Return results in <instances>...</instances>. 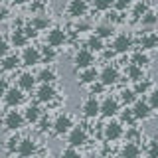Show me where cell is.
<instances>
[{
    "label": "cell",
    "mask_w": 158,
    "mask_h": 158,
    "mask_svg": "<svg viewBox=\"0 0 158 158\" xmlns=\"http://www.w3.org/2000/svg\"><path fill=\"white\" fill-rule=\"evenodd\" d=\"M125 75L131 79L132 83L138 81V79H142L144 77V67H140V65H136V63H128L127 69H125Z\"/></svg>",
    "instance_id": "cell-24"
},
{
    "label": "cell",
    "mask_w": 158,
    "mask_h": 158,
    "mask_svg": "<svg viewBox=\"0 0 158 158\" xmlns=\"http://www.w3.org/2000/svg\"><path fill=\"white\" fill-rule=\"evenodd\" d=\"M93 8L99 12H109L113 8V0H93Z\"/></svg>",
    "instance_id": "cell-38"
},
{
    "label": "cell",
    "mask_w": 158,
    "mask_h": 158,
    "mask_svg": "<svg viewBox=\"0 0 158 158\" xmlns=\"http://www.w3.org/2000/svg\"><path fill=\"white\" fill-rule=\"evenodd\" d=\"M73 63H75L77 69H85V67H91L95 63V52H91L87 46L77 49L75 56H73Z\"/></svg>",
    "instance_id": "cell-5"
},
{
    "label": "cell",
    "mask_w": 158,
    "mask_h": 158,
    "mask_svg": "<svg viewBox=\"0 0 158 158\" xmlns=\"http://www.w3.org/2000/svg\"><path fill=\"white\" fill-rule=\"evenodd\" d=\"M2 125H4V128H6V131L18 132L20 128H24V125H26L24 113L16 111V107H10V111H6V115L2 117Z\"/></svg>",
    "instance_id": "cell-1"
},
{
    "label": "cell",
    "mask_w": 158,
    "mask_h": 158,
    "mask_svg": "<svg viewBox=\"0 0 158 158\" xmlns=\"http://www.w3.org/2000/svg\"><path fill=\"white\" fill-rule=\"evenodd\" d=\"M113 52L115 53H127L128 49L132 48V38L128 34H118V36L113 38Z\"/></svg>",
    "instance_id": "cell-15"
},
{
    "label": "cell",
    "mask_w": 158,
    "mask_h": 158,
    "mask_svg": "<svg viewBox=\"0 0 158 158\" xmlns=\"http://www.w3.org/2000/svg\"><path fill=\"white\" fill-rule=\"evenodd\" d=\"M131 6H132V0H113V8L118 10V12H127Z\"/></svg>",
    "instance_id": "cell-39"
},
{
    "label": "cell",
    "mask_w": 158,
    "mask_h": 158,
    "mask_svg": "<svg viewBox=\"0 0 158 158\" xmlns=\"http://www.w3.org/2000/svg\"><path fill=\"white\" fill-rule=\"evenodd\" d=\"M138 22H140L144 28H152L154 24H158V14H156V12H152V10L148 8V12H146L140 20H138Z\"/></svg>",
    "instance_id": "cell-32"
},
{
    "label": "cell",
    "mask_w": 158,
    "mask_h": 158,
    "mask_svg": "<svg viewBox=\"0 0 158 158\" xmlns=\"http://www.w3.org/2000/svg\"><path fill=\"white\" fill-rule=\"evenodd\" d=\"M144 152L148 156H158V140H150L144 148Z\"/></svg>",
    "instance_id": "cell-41"
},
{
    "label": "cell",
    "mask_w": 158,
    "mask_h": 158,
    "mask_svg": "<svg viewBox=\"0 0 158 158\" xmlns=\"http://www.w3.org/2000/svg\"><path fill=\"white\" fill-rule=\"evenodd\" d=\"M132 20H140L142 16H144V14L148 12V4L144 2V0H138V2H132Z\"/></svg>",
    "instance_id": "cell-27"
},
{
    "label": "cell",
    "mask_w": 158,
    "mask_h": 158,
    "mask_svg": "<svg viewBox=\"0 0 158 158\" xmlns=\"http://www.w3.org/2000/svg\"><path fill=\"white\" fill-rule=\"evenodd\" d=\"M81 111L87 118H97L101 115V101L97 97H87L81 105Z\"/></svg>",
    "instance_id": "cell-10"
},
{
    "label": "cell",
    "mask_w": 158,
    "mask_h": 158,
    "mask_svg": "<svg viewBox=\"0 0 158 158\" xmlns=\"http://www.w3.org/2000/svg\"><path fill=\"white\" fill-rule=\"evenodd\" d=\"M24 93L20 87H8V91L4 93V103H6V107H18L24 103Z\"/></svg>",
    "instance_id": "cell-13"
},
{
    "label": "cell",
    "mask_w": 158,
    "mask_h": 158,
    "mask_svg": "<svg viewBox=\"0 0 158 158\" xmlns=\"http://www.w3.org/2000/svg\"><path fill=\"white\" fill-rule=\"evenodd\" d=\"M18 142H20V136H18V135L8 136L6 144H4V148H6V152H8V154H16V150H18Z\"/></svg>",
    "instance_id": "cell-37"
},
{
    "label": "cell",
    "mask_w": 158,
    "mask_h": 158,
    "mask_svg": "<svg viewBox=\"0 0 158 158\" xmlns=\"http://www.w3.org/2000/svg\"><path fill=\"white\" fill-rule=\"evenodd\" d=\"M36 97H38L40 103H46V105L53 103L56 97H57V91H56V87H53V83H40V87L36 91Z\"/></svg>",
    "instance_id": "cell-8"
},
{
    "label": "cell",
    "mask_w": 158,
    "mask_h": 158,
    "mask_svg": "<svg viewBox=\"0 0 158 158\" xmlns=\"http://www.w3.org/2000/svg\"><path fill=\"white\" fill-rule=\"evenodd\" d=\"M136 99H138V97H136L135 89H123V91H121V97H118V101H121L123 105H132Z\"/></svg>",
    "instance_id": "cell-33"
},
{
    "label": "cell",
    "mask_w": 158,
    "mask_h": 158,
    "mask_svg": "<svg viewBox=\"0 0 158 158\" xmlns=\"http://www.w3.org/2000/svg\"><path fill=\"white\" fill-rule=\"evenodd\" d=\"M87 10H89L87 0H69L67 4V14L71 18H83L87 14Z\"/></svg>",
    "instance_id": "cell-16"
},
{
    "label": "cell",
    "mask_w": 158,
    "mask_h": 158,
    "mask_svg": "<svg viewBox=\"0 0 158 158\" xmlns=\"http://www.w3.org/2000/svg\"><path fill=\"white\" fill-rule=\"evenodd\" d=\"M97 79H99V71H97L95 65L79 69V83H81V85H91V83H95Z\"/></svg>",
    "instance_id": "cell-21"
},
{
    "label": "cell",
    "mask_w": 158,
    "mask_h": 158,
    "mask_svg": "<svg viewBox=\"0 0 158 158\" xmlns=\"http://www.w3.org/2000/svg\"><path fill=\"white\" fill-rule=\"evenodd\" d=\"M95 34L99 38H103V40H111V36L115 34V30H113V24L109 22V24H99V26L95 28Z\"/></svg>",
    "instance_id": "cell-29"
},
{
    "label": "cell",
    "mask_w": 158,
    "mask_h": 158,
    "mask_svg": "<svg viewBox=\"0 0 158 158\" xmlns=\"http://www.w3.org/2000/svg\"><path fill=\"white\" fill-rule=\"evenodd\" d=\"M0 20H6V10H0Z\"/></svg>",
    "instance_id": "cell-47"
},
{
    "label": "cell",
    "mask_w": 158,
    "mask_h": 158,
    "mask_svg": "<svg viewBox=\"0 0 158 158\" xmlns=\"http://www.w3.org/2000/svg\"><path fill=\"white\" fill-rule=\"evenodd\" d=\"M12 2H14V4H18V6H20V4H26L28 0H12Z\"/></svg>",
    "instance_id": "cell-48"
},
{
    "label": "cell",
    "mask_w": 158,
    "mask_h": 158,
    "mask_svg": "<svg viewBox=\"0 0 158 158\" xmlns=\"http://www.w3.org/2000/svg\"><path fill=\"white\" fill-rule=\"evenodd\" d=\"M67 42V32L63 28H52L48 32V40H46V44H49L52 48H61L63 44Z\"/></svg>",
    "instance_id": "cell-11"
},
{
    "label": "cell",
    "mask_w": 158,
    "mask_h": 158,
    "mask_svg": "<svg viewBox=\"0 0 158 158\" xmlns=\"http://www.w3.org/2000/svg\"><path fill=\"white\" fill-rule=\"evenodd\" d=\"M8 81H6V79H0V97H4V93H6L8 91Z\"/></svg>",
    "instance_id": "cell-46"
},
{
    "label": "cell",
    "mask_w": 158,
    "mask_h": 158,
    "mask_svg": "<svg viewBox=\"0 0 158 158\" xmlns=\"http://www.w3.org/2000/svg\"><path fill=\"white\" fill-rule=\"evenodd\" d=\"M38 83H56V79H57V71L53 67H44V69H40L38 71Z\"/></svg>",
    "instance_id": "cell-23"
},
{
    "label": "cell",
    "mask_w": 158,
    "mask_h": 158,
    "mask_svg": "<svg viewBox=\"0 0 158 158\" xmlns=\"http://www.w3.org/2000/svg\"><path fill=\"white\" fill-rule=\"evenodd\" d=\"M24 32H26V36L32 40V38H36L38 36V30L32 26V24H28V26H24Z\"/></svg>",
    "instance_id": "cell-45"
},
{
    "label": "cell",
    "mask_w": 158,
    "mask_h": 158,
    "mask_svg": "<svg viewBox=\"0 0 158 158\" xmlns=\"http://www.w3.org/2000/svg\"><path fill=\"white\" fill-rule=\"evenodd\" d=\"M38 152V142L34 140L32 136H24V138H20V142H18V150H16V154L18 156H32V154H36Z\"/></svg>",
    "instance_id": "cell-14"
},
{
    "label": "cell",
    "mask_w": 158,
    "mask_h": 158,
    "mask_svg": "<svg viewBox=\"0 0 158 158\" xmlns=\"http://www.w3.org/2000/svg\"><path fill=\"white\" fill-rule=\"evenodd\" d=\"M138 48L140 49H158V34L156 32H146L138 38Z\"/></svg>",
    "instance_id": "cell-18"
},
{
    "label": "cell",
    "mask_w": 158,
    "mask_h": 158,
    "mask_svg": "<svg viewBox=\"0 0 158 158\" xmlns=\"http://www.w3.org/2000/svg\"><path fill=\"white\" fill-rule=\"evenodd\" d=\"M28 36H26V32H24V28H14L12 32H10V46L12 48H24L28 44Z\"/></svg>",
    "instance_id": "cell-20"
},
{
    "label": "cell",
    "mask_w": 158,
    "mask_h": 158,
    "mask_svg": "<svg viewBox=\"0 0 158 158\" xmlns=\"http://www.w3.org/2000/svg\"><path fill=\"white\" fill-rule=\"evenodd\" d=\"M107 20H109V22H111V24H117V22H121V12L113 8V12H109Z\"/></svg>",
    "instance_id": "cell-44"
},
{
    "label": "cell",
    "mask_w": 158,
    "mask_h": 158,
    "mask_svg": "<svg viewBox=\"0 0 158 158\" xmlns=\"http://www.w3.org/2000/svg\"><path fill=\"white\" fill-rule=\"evenodd\" d=\"M20 59H22V65H26V67H36L38 63H42V52H40V48L24 46Z\"/></svg>",
    "instance_id": "cell-4"
},
{
    "label": "cell",
    "mask_w": 158,
    "mask_h": 158,
    "mask_svg": "<svg viewBox=\"0 0 158 158\" xmlns=\"http://www.w3.org/2000/svg\"><path fill=\"white\" fill-rule=\"evenodd\" d=\"M125 136V127H123L121 121H109L105 127H103V138L107 142H115L121 140Z\"/></svg>",
    "instance_id": "cell-2"
},
{
    "label": "cell",
    "mask_w": 158,
    "mask_h": 158,
    "mask_svg": "<svg viewBox=\"0 0 158 158\" xmlns=\"http://www.w3.org/2000/svg\"><path fill=\"white\" fill-rule=\"evenodd\" d=\"M118 79H121V73H118V69L115 65H105L101 71H99V81H101L105 87L115 85Z\"/></svg>",
    "instance_id": "cell-9"
},
{
    "label": "cell",
    "mask_w": 158,
    "mask_h": 158,
    "mask_svg": "<svg viewBox=\"0 0 158 158\" xmlns=\"http://www.w3.org/2000/svg\"><path fill=\"white\" fill-rule=\"evenodd\" d=\"M146 101H148V105L152 107V111H158V89H150Z\"/></svg>",
    "instance_id": "cell-40"
},
{
    "label": "cell",
    "mask_w": 158,
    "mask_h": 158,
    "mask_svg": "<svg viewBox=\"0 0 158 158\" xmlns=\"http://www.w3.org/2000/svg\"><path fill=\"white\" fill-rule=\"evenodd\" d=\"M87 140H89V132H87V128L85 127H81V125H73L71 127V131L67 132V144H71V146H83V144H87Z\"/></svg>",
    "instance_id": "cell-3"
},
{
    "label": "cell",
    "mask_w": 158,
    "mask_h": 158,
    "mask_svg": "<svg viewBox=\"0 0 158 158\" xmlns=\"http://www.w3.org/2000/svg\"><path fill=\"white\" fill-rule=\"evenodd\" d=\"M40 52H42V61L52 63L53 59H56V48H52L49 44H46L44 48H40Z\"/></svg>",
    "instance_id": "cell-35"
},
{
    "label": "cell",
    "mask_w": 158,
    "mask_h": 158,
    "mask_svg": "<svg viewBox=\"0 0 158 158\" xmlns=\"http://www.w3.org/2000/svg\"><path fill=\"white\" fill-rule=\"evenodd\" d=\"M40 117H42V109L38 105H28L26 111H24V118H26V123H30V125H36L40 121Z\"/></svg>",
    "instance_id": "cell-25"
},
{
    "label": "cell",
    "mask_w": 158,
    "mask_h": 158,
    "mask_svg": "<svg viewBox=\"0 0 158 158\" xmlns=\"http://www.w3.org/2000/svg\"><path fill=\"white\" fill-rule=\"evenodd\" d=\"M30 24H32V26L36 28L38 32H42V30H48V28H49V24H52V20H49L48 16H42V14H40V16H34V18H32V22H30Z\"/></svg>",
    "instance_id": "cell-31"
},
{
    "label": "cell",
    "mask_w": 158,
    "mask_h": 158,
    "mask_svg": "<svg viewBox=\"0 0 158 158\" xmlns=\"http://www.w3.org/2000/svg\"><path fill=\"white\" fill-rule=\"evenodd\" d=\"M36 83H38V79H36V75H34L32 71L20 73V77H18V87L22 89V91H32V89L36 87Z\"/></svg>",
    "instance_id": "cell-22"
},
{
    "label": "cell",
    "mask_w": 158,
    "mask_h": 158,
    "mask_svg": "<svg viewBox=\"0 0 158 158\" xmlns=\"http://www.w3.org/2000/svg\"><path fill=\"white\" fill-rule=\"evenodd\" d=\"M61 156H79V148L67 144V148H63V150H61Z\"/></svg>",
    "instance_id": "cell-43"
},
{
    "label": "cell",
    "mask_w": 158,
    "mask_h": 158,
    "mask_svg": "<svg viewBox=\"0 0 158 158\" xmlns=\"http://www.w3.org/2000/svg\"><path fill=\"white\" fill-rule=\"evenodd\" d=\"M118 117H121V123L127 127H132L136 123V117L132 113V109H127V111H118Z\"/></svg>",
    "instance_id": "cell-34"
},
{
    "label": "cell",
    "mask_w": 158,
    "mask_h": 158,
    "mask_svg": "<svg viewBox=\"0 0 158 158\" xmlns=\"http://www.w3.org/2000/svg\"><path fill=\"white\" fill-rule=\"evenodd\" d=\"M20 65H22V59H20V56H16V53H6V56L0 59V67H2L4 71H16Z\"/></svg>",
    "instance_id": "cell-19"
},
{
    "label": "cell",
    "mask_w": 158,
    "mask_h": 158,
    "mask_svg": "<svg viewBox=\"0 0 158 158\" xmlns=\"http://www.w3.org/2000/svg\"><path fill=\"white\" fill-rule=\"evenodd\" d=\"M118 154H121L123 158H136V156L142 154V146L138 144V142H135V140H127L125 144L121 146Z\"/></svg>",
    "instance_id": "cell-17"
},
{
    "label": "cell",
    "mask_w": 158,
    "mask_h": 158,
    "mask_svg": "<svg viewBox=\"0 0 158 158\" xmlns=\"http://www.w3.org/2000/svg\"><path fill=\"white\" fill-rule=\"evenodd\" d=\"M10 48H12V46H10L8 40H6V38H0V59H2V57L10 52Z\"/></svg>",
    "instance_id": "cell-42"
},
{
    "label": "cell",
    "mask_w": 158,
    "mask_h": 158,
    "mask_svg": "<svg viewBox=\"0 0 158 158\" xmlns=\"http://www.w3.org/2000/svg\"><path fill=\"white\" fill-rule=\"evenodd\" d=\"M71 127H73V118L69 117L67 113H61V115H57L56 118H53L52 131L56 132L57 136H63V135H67V132L71 131Z\"/></svg>",
    "instance_id": "cell-7"
},
{
    "label": "cell",
    "mask_w": 158,
    "mask_h": 158,
    "mask_svg": "<svg viewBox=\"0 0 158 158\" xmlns=\"http://www.w3.org/2000/svg\"><path fill=\"white\" fill-rule=\"evenodd\" d=\"M135 93L136 95H148V93H150V89H152V85H150V81H148V79H138V81H135Z\"/></svg>",
    "instance_id": "cell-30"
},
{
    "label": "cell",
    "mask_w": 158,
    "mask_h": 158,
    "mask_svg": "<svg viewBox=\"0 0 158 158\" xmlns=\"http://www.w3.org/2000/svg\"><path fill=\"white\" fill-rule=\"evenodd\" d=\"M118 111H121V101H118L117 97H111L107 95L105 99L101 101V115L105 118H113L118 115Z\"/></svg>",
    "instance_id": "cell-6"
},
{
    "label": "cell",
    "mask_w": 158,
    "mask_h": 158,
    "mask_svg": "<svg viewBox=\"0 0 158 158\" xmlns=\"http://www.w3.org/2000/svg\"><path fill=\"white\" fill-rule=\"evenodd\" d=\"M132 113H135L136 121H146V118L152 117V107L148 105V101H144V99H136L132 103Z\"/></svg>",
    "instance_id": "cell-12"
},
{
    "label": "cell",
    "mask_w": 158,
    "mask_h": 158,
    "mask_svg": "<svg viewBox=\"0 0 158 158\" xmlns=\"http://www.w3.org/2000/svg\"><path fill=\"white\" fill-rule=\"evenodd\" d=\"M131 63H136L140 67H146L150 65V56L146 53V49H138V52H132L131 56Z\"/></svg>",
    "instance_id": "cell-26"
},
{
    "label": "cell",
    "mask_w": 158,
    "mask_h": 158,
    "mask_svg": "<svg viewBox=\"0 0 158 158\" xmlns=\"http://www.w3.org/2000/svg\"><path fill=\"white\" fill-rule=\"evenodd\" d=\"M36 125H38V131H40V132H48V131H52L53 121L49 118V115H42V117H40V121L36 123Z\"/></svg>",
    "instance_id": "cell-36"
},
{
    "label": "cell",
    "mask_w": 158,
    "mask_h": 158,
    "mask_svg": "<svg viewBox=\"0 0 158 158\" xmlns=\"http://www.w3.org/2000/svg\"><path fill=\"white\" fill-rule=\"evenodd\" d=\"M87 48L91 49V52H103L105 49V40L103 38H99L97 34H93V36H89V40H87Z\"/></svg>",
    "instance_id": "cell-28"
}]
</instances>
